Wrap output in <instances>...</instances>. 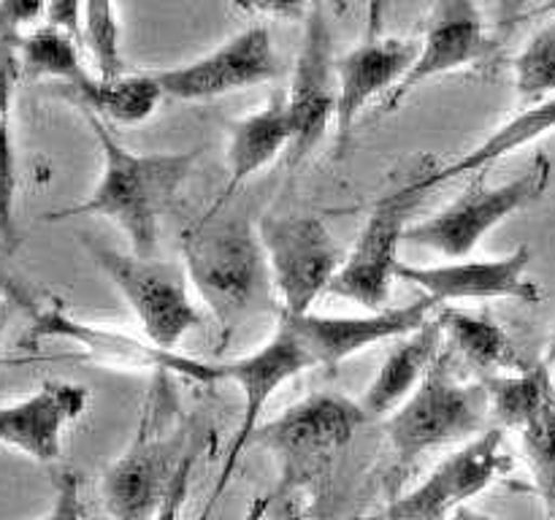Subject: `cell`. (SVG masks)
I'll return each mask as SVG.
<instances>
[{"label":"cell","instance_id":"1","mask_svg":"<svg viewBox=\"0 0 555 520\" xmlns=\"http://www.w3.org/2000/svg\"><path fill=\"white\" fill-rule=\"evenodd\" d=\"M98 146L103 152V171L90 198L47 214L49 222L70 217H106L130 238L133 255L152 258L157 247L160 217L171 209L173 198L193 173L201 150L184 152H139L128 150L103 119L87 114Z\"/></svg>","mask_w":555,"mask_h":520},{"label":"cell","instance_id":"2","mask_svg":"<svg viewBox=\"0 0 555 520\" xmlns=\"http://www.w3.org/2000/svg\"><path fill=\"white\" fill-rule=\"evenodd\" d=\"M184 269L195 290L215 312L222 341L231 339L263 298L271 280L258 227L244 217L206 214L184 236Z\"/></svg>","mask_w":555,"mask_h":520},{"label":"cell","instance_id":"3","mask_svg":"<svg viewBox=\"0 0 555 520\" xmlns=\"http://www.w3.org/2000/svg\"><path fill=\"white\" fill-rule=\"evenodd\" d=\"M488 415L491 399L486 382L455 377L450 350H442L421 388L385 420V431L401 464H412L444 444L475 439L486 428Z\"/></svg>","mask_w":555,"mask_h":520},{"label":"cell","instance_id":"4","mask_svg":"<svg viewBox=\"0 0 555 520\" xmlns=\"http://www.w3.org/2000/svg\"><path fill=\"white\" fill-rule=\"evenodd\" d=\"M85 249L98 269L114 282L119 296L139 317L141 330L155 347L177 352L184 336L204 323L190 296V276L182 263L157 258H139L85 238Z\"/></svg>","mask_w":555,"mask_h":520},{"label":"cell","instance_id":"5","mask_svg":"<svg viewBox=\"0 0 555 520\" xmlns=\"http://www.w3.org/2000/svg\"><path fill=\"white\" fill-rule=\"evenodd\" d=\"M171 412V395L155 390L130 447L103 471L101 496L112 520H155L160 512L184 460Z\"/></svg>","mask_w":555,"mask_h":520},{"label":"cell","instance_id":"6","mask_svg":"<svg viewBox=\"0 0 555 520\" xmlns=\"http://www.w3.org/2000/svg\"><path fill=\"white\" fill-rule=\"evenodd\" d=\"M361 404L339 393H312L258 428L253 442L282 466L285 491L320 474L363 426Z\"/></svg>","mask_w":555,"mask_h":520},{"label":"cell","instance_id":"7","mask_svg":"<svg viewBox=\"0 0 555 520\" xmlns=\"http://www.w3.org/2000/svg\"><path fill=\"white\" fill-rule=\"evenodd\" d=\"M551 173L553 166L547 155H537L520 177L499 187H488L486 171L475 173L469 187L453 204L428 220L410 225L406 242L434 249L444 258H466L488 231L540 200L551 184Z\"/></svg>","mask_w":555,"mask_h":520},{"label":"cell","instance_id":"8","mask_svg":"<svg viewBox=\"0 0 555 520\" xmlns=\"http://www.w3.org/2000/svg\"><path fill=\"white\" fill-rule=\"evenodd\" d=\"M258 233L269 260L271 285L282 298L280 314H309L345 263L336 238L314 214L266 217Z\"/></svg>","mask_w":555,"mask_h":520},{"label":"cell","instance_id":"9","mask_svg":"<svg viewBox=\"0 0 555 520\" xmlns=\"http://www.w3.org/2000/svg\"><path fill=\"white\" fill-rule=\"evenodd\" d=\"M423 193L415 187V177L404 187L393 190L377 200L369 214L356 247L341 263L339 274L331 282V296L347 298L369 312L388 309L390 287L399 271V247L410 231V220L421 206Z\"/></svg>","mask_w":555,"mask_h":520},{"label":"cell","instance_id":"10","mask_svg":"<svg viewBox=\"0 0 555 520\" xmlns=\"http://www.w3.org/2000/svg\"><path fill=\"white\" fill-rule=\"evenodd\" d=\"M312 352L307 350V344L301 341V336L296 334L291 323L285 317H280V325L271 334V339L266 344H260L258 350H253L249 355L236 358L231 363H222V374L225 379H233V382L242 388L244 393V415L242 426H238L236 437L228 444L225 460H222V469L217 474L215 487L209 493V502H206V509L201 512V520L209 518L211 507L220 502V496L225 493V487L231 485V477L236 471V464L242 460L244 450L253 444L255 433L260 428V415H263L266 404L271 401V395L287 382V379L298 377V374L314 368Z\"/></svg>","mask_w":555,"mask_h":520},{"label":"cell","instance_id":"11","mask_svg":"<svg viewBox=\"0 0 555 520\" xmlns=\"http://www.w3.org/2000/svg\"><path fill=\"white\" fill-rule=\"evenodd\" d=\"M509 469L513 458L504 453V431L499 426L486 428L374 520H448Z\"/></svg>","mask_w":555,"mask_h":520},{"label":"cell","instance_id":"12","mask_svg":"<svg viewBox=\"0 0 555 520\" xmlns=\"http://www.w3.org/2000/svg\"><path fill=\"white\" fill-rule=\"evenodd\" d=\"M41 339H63L79 344L92 361L103 366L135 368V372H155V374H182V377L195 379V382H217L225 379L222 363H204L195 358L179 355V352L160 350L150 339H135L117 328H103L95 323H81L74 320L60 301L49 309H38L33 317V328L22 339V344H38Z\"/></svg>","mask_w":555,"mask_h":520},{"label":"cell","instance_id":"13","mask_svg":"<svg viewBox=\"0 0 555 520\" xmlns=\"http://www.w3.org/2000/svg\"><path fill=\"white\" fill-rule=\"evenodd\" d=\"M280 74L274 41L266 25H249L238 36L228 38L222 47L193 63L177 68L152 70L163 98L173 101H206L228 92L266 84Z\"/></svg>","mask_w":555,"mask_h":520},{"label":"cell","instance_id":"14","mask_svg":"<svg viewBox=\"0 0 555 520\" xmlns=\"http://www.w3.org/2000/svg\"><path fill=\"white\" fill-rule=\"evenodd\" d=\"M336 98H339V81H336L334 38L323 9L312 5L304 27L301 52L293 68L291 90L285 92L293 125V141L287 150L291 166H298L320 144L331 119L336 122Z\"/></svg>","mask_w":555,"mask_h":520},{"label":"cell","instance_id":"15","mask_svg":"<svg viewBox=\"0 0 555 520\" xmlns=\"http://www.w3.org/2000/svg\"><path fill=\"white\" fill-rule=\"evenodd\" d=\"M529 263L531 247L520 244L504 258L491 260H455L439 265H415L401 260L396 280L423 287L437 307H442L444 301H496V298L540 303V285L526 280Z\"/></svg>","mask_w":555,"mask_h":520},{"label":"cell","instance_id":"16","mask_svg":"<svg viewBox=\"0 0 555 520\" xmlns=\"http://www.w3.org/2000/svg\"><path fill=\"white\" fill-rule=\"evenodd\" d=\"M434 309H437V303L423 296L417 301L404 303V307H388L379 309V312L352 314V317L312 312L301 314V317H291V314H280V317H285L296 328L318 366L336 368L341 361L358 355L366 347L415 334L421 325L431 320Z\"/></svg>","mask_w":555,"mask_h":520},{"label":"cell","instance_id":"17","mask_svg":"<svg viewBox=\"0 0 555 520\" xmlns=\"http://www.w3.org/2000/svg\"><path fill=\"white\" fill-rule=\"evenodd\" d=\"M491 49L493 43L486 36V20L475 3H466V0L434 3L421 52L404 81L379 101V112H393L417 84L434 79V76L480 63L491 54Z\"/></svg>","mask_w":555,"mask_h":520},{"label":"cell","instance_id":"18","mask_svg":"<svg viewBox=\"0 0 555 520\" xmlns=\"http://www.w3.org/2000/svg\"><path fill=\"white\" fill-rule=\"evenodd\" d=\"M421 43L404 38H369L361 47L336 60V152L350 141L352 128L361 119L363 108L383 92H393L410 74Z\"/></svg>","mask_w":555,"mask_h":520},{"label":"cell","instance_id":"19","mask_svg":"<svg viewBox=\"0 0 555 520\" xmlns=\"http://www.w3.org/2000/svg\"><path fill=\"white\" fill-rule=\"evenodd\" d=\"M87 401L85 385L43 382L30 399L0 406V444L52 464L63 453L65 426L87 410Z\"/></svg>","mask_w":555,"mask_h":520},{"label":"cell","instance_id":"20","mask_svg":"<svg viewBox=\"0 0 555 520\" xmlns=\"http://www.w3.org/2000/svg\"><path fill=\"white\" fill-rule=\"evenodd\" d=\"M442 341H444V328L437 317L428 320L426 325L415 330V334L404 336L399 344L393 347L388 358H385L383 368L377 372V377L372 379V385L366 388L363 399L358 401L366 415V420H377L385 417L388 420L417 388L426 379V374L431 372V366L437 363V358L442 355Z\"/></svg>","mask_w":555,"mask_h":520},{"label":"cell","instance_id":"21","mask_svg":"<svg viewBox=\"0 0 555 520\" xmlns=\"http://www.w3.org/2000/svg\"><path fill=\"white\" fill-rule=\"evenodd\" d=\"M293 125L287 114V101L282 92H274L260 112L231 122V141H228V184L220 200L211 206L209 214H217L238 187L253 173L269 166L280 152L291 150Z\"/></svg>","mask_w":555,"mask_h":520},{"label":"cell","instance_id":"22","mask_svg":"<svg viewBox=\"0 0 555 520\" xmlns=\"http://www.w3.org/2000/svg\"><path fill=\"white\" fill-rule=\"evenodd\" d=\"M555 130V95L547 98V101L534 103V106H526L524 112L515 114L513 119L502 125V128L493 130L480 146L469 150L466 155H461L459 160L448 162L442 168H423V171L415 173V187L421 190L423 195L428 190L439 187L448 179L461 177V173H482L488 166H493L496 160H502L504 155L515 150H524V146L534 144L542 135L553 133Z\"/></svg>","mask_w":555,"mask_h":520},{"label":"cell","instance_id":"23","mask_svg":"<svg viewBox=\"0 0 555 520\" xmlns=\"http://www.w3.org/2000/svg\"><path fill=\"white\" fill-rule=\"evenodd\" d=\"M65 95L74 98L85 114H95L103 122L112 119L119 125L144 122L163 101V90L152 74L122 76L114 81L85 74L76 84H65Z\"/></svg>","mask_w":555,"mask_h":520},{"label":"cell","instance_id":"24","mask_svg":"<svg viewBox=\"0 0 555 520\" xmlns=\"http://www.w3.org/2000/svg\"><path fill=\"white\" fill-rule=\"evenodd\" d=\"M437 320L442 323L450 350L461 352L472 366L482 372H526L518 347L513 344L507 330L488 314H472L464 309L442 307Z\"/></svg>","mask_w":555,"mask_h":520},{"label":"cell","instance_id":"25","mask_svg":"<svg viewBox=\"0 0 555 520\" xmlns=\"http://www.w3.org/2000/svg\"><path fill=\"white\" fill-rule=\"evenodd\" d=\"M491 399V415L499 428H524L537 412L555 399L551 368L545 363L529 366L518 374H491L482 379Z\"/></svg>","mask_w":555,"mask_h":520},{"label":"cell","instance_id":"26","mask_svg":"<svg viewBox=\"0 0 555 520\" xmlns=\"http://www.w3.org/2000/svg\"><path fill=\"white\" fill-rule=\"evenodd\" d=\"M20 60L22 70L30 79L49 76V79H60L65 84H76L87 74L74 38L49 25L38 27L27 38H20Z\"/></svg>","mask_w":555,"mask_h":520},{"label":"cell","instance_id":"27","mask_svg":"<svg viewBox=\"0 0 555 520\" xmlns=\"http://www.w3.org/2000/svg\"><path fill=\"white\" fill-rule=\"evenodd\" d=\"M515 90L526 106L555 95V16L529 38L515 60Z\"/></svg>","mask_w":555,"mask_h":520},{"label":"cell","instance_id":"28","mask_svg":"<svg viewBox=\"0 0 555 520\" xmlns=\"http://www.w3.org/2000/svg\"><path fill=\"white\" fill-rule=\"evenodd\" d=\"M518 437L537 491L551 520H555V399L542 406L524 428H518Z\"/></svg>","mask_w":555,"mask_h":520},{"label":"cell","instance_id":"29","mask_svg":"<svg viewBox=\"0 0 555 520\" xmlns=\"http://www.w3.org/2000/svg\"><path fill=\"white\" fill-rule=\"evenodd\" d=\"M81 41L87 43L95 63L98 79H122L128 76L122 49H119V20L117 9L112 3H85V16H81Z\"/></svg>","mask_w":555,"mask_h":520},{"label":"cell","instance_id":"30","mask_svg":"<svg viewBox=\"0 0 555 520\" xmlns=\"http://www.w3.org/2000/svg\"><path fill=\"white\" fill-rule=\"evenodd\" d=\"M14 206H16V150L11 125L0 114V236L14 238Z\"/></svg>","mask_w":555,"mask_h":520},{"label":"cell","instance_id":"31","mask_svg":"<svg viewBox=\"0 0 555 520\" xmlns=\"http://www.w3.org/2000/svg\"><path fill=\"white\" fill-rule=\"evenodd\" d=\"M85 518V504L79 493V477L74 471H65L57 480V496H54L52 509L43 520H81Z\"/></svg>","mask_w":555,"mask_h":520},{"label":"cell","instance_id":"32","mask_svg":"<svg viewBox=\"0 0 555 520\" xmlns=\"http://www.w3.org/2000/svg\"><path fill=\"white\" fill-rule=\"evenodd\" d=\"M20 74H22V60L20 54H16L14 41L3 38V41H0V114H5V117H9L11 112V98H14V87H16V79H20Z\"/></svg>","mask_w":555,"mask_h":520},{"label":"cell","instance_id":"33","mask_svg":"<svg viewBox=\"0 0 555 520\" xmlns=\"http://www.w3.org/2000/svg\"><path fill=\"white\" fill-rule=\"evenodd\" d=\"M190 471H193V455H184V460L179 464L177 474H173L171 487H168L166 502H163L160 512L155 515V520H179V515H182V507H184V498H188Z\"/></svg>","mask_w":555,"mask_h":520},{"label":"cell","instance_id":"34","mask_svg":"<svg viewBox=\"0 0 555 520\" xmlns=\"http://www.w3.org/2000/svg\"><path fill=\"white\" fill-rule=\"evenodd\" d=\"M43 16H47L49 27L65 32V36H70L74 41H81V16H85V3H68V0H63V3H49L47 11H43Z\"/></svg>","mask_w":555,"mask_h":520},{"label":"cell","instance_id":"35","mask_svg":"<svg viewBox=\"0 0 555 520\" xmlns=\"http://www.w3.org/2000/svg\"><path fill=\"white\" fill-rule=\"evenodd\" d=\"M0 292H3V296L9 298V301L20 303V307L25 309V312H30L33 317H36V314H38V307H36V301H33V298L27 296L25 290H22V285H20V282H14V280H11L9 274H3V271H0Z\"/></svg>","mask_w":555,"mask_h":520},{"label":"cell","instance_id":"36","mask_svg":"<svg viewBox=\"0 0 555 520\" xmlns=\"http://www.w3.org/2000/svg\"><path fill=\"white\" fill-rule=\"evenodd\" d=\"M274 520H307V512H304V507L298 498L285 496L280 502V507H276Z\"/></svg>","mask_w":555,"mask_h":520},{"label":"cell","instance_id":"37","mask_svg":"<svg viewBox=\"0 0 555 520\" xmlns=\"http://www.w3.org/2000/svg\"><path fill=\"white\" fill-rule=\"evenodd\" d=\"M542 363H545V366H547V368H551V366H555V334L551 336V341H547V350H545V361H542Z\"/></svg>","mask_w":555,"mask_h":520},{"label":"cell","instance_id":"38","mask_svg":"<svg viewBox=\"0 0 555 520\" xmlns=\"http://www.w3.org/2000/svg\"><path fill=\"white\" fill-rule=\"evenodd\" d=\"M455 520H488V518H480V515H472V512H466V509H459Z\"/></svg>","mask_w":555,"mask_h":520},{"label":"cell","instance_id":"39","mask_svg":"<svg viewBox=\"0 0 555 520\" xmlns=\"http://www.w3.org/2000/svg\"><path fill=\"white\" fill-rule=\"evenodd\" d=\"M0 296H3V292H0ZM3 317H5V312H3V298H0V330H3Z\"/></svg>","mask_w":555,"mask_h":520}]
</instances>
